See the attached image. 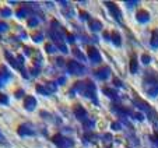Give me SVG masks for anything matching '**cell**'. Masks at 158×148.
Wrapping results in <instances>:
<instances>
[{
	"mask_svg": "<svg viewBox=\"0 0 158 148\" xmlns=\"http://www.w3.org/2000/svg\"><path fill=\"white\" fill-rule=\"evenodd\" d=\"M148 18H150V15H148V13H147L146 10H141V11H139V13H137V20H139V21H141V23H146Z\"/></svg>",
	"mask_w": 158,
	"mask_h": 148,
	"instance_id": "obj_6",
	"label": "cell"
},
{
	"mask_svg": "<svg viewBox=\"0 0 158 148\" xmlns=\"http://www.w3.org/2000/svg\"><path fill=\"white\" fill-rule=\"evenodd\" d=\"M69 67L73 70V73H74V74H80L81 71H83V67H81V64L76 63V62H71V63L69 64Z\"/></svg>",
	"mask_w": 158,
	"mask_h": 148,
	"instance_id": "obj_5",
	"label": "cell"
},
{
	"mask_svg": "<svg viewBox=\"0 0 158 148\" xmlns=\"http://www.w3.org/2000/svg\"><path fill=\"white\" fill-rule=\"evenodd\" d=\"M144 88L146 91L155 97L158 94V75L154 71H147L146 74V81H144Z\"/></svg>",
	"mask_w": 158,
	"mask_h": 148,
	"instance_id": "obj_1",
	"label": "cell"
},
{
	"mask_svg": "<svg viewBox=\"0 0 158 148\" xmlns=\"http://www.w3.org/2000/svg\"><path fill=\"white\" fill-rule=\"evenodd\" d=\"M130 70H132V73H136V71H137V62H136V59H132Z\"/></svg>",
	"mask_w": 158,
	"mask_h": 148,
	"instance_id": "obj_9",
	"label": "cell"
},
{
	"mask_svg": "<svg viewBox=\"0 0 158 148\" xmlns=\"http://www.w3.org/2000/svg\"><path fill=\"white\" fill-rule=\"evenodd\" d=\"M151 45H153L154 48H157V46H158V29L153 32V38H151Z\"/></svg>",
	"mask_w": 158,
	"mask_h": 148,
	"instance_id": "obj_7",
	"label": "cell"
},
{
	"mask_svg": "<svg viewBox=\"0 0 158 148\" xmlns=\"http://www.w3.org/2000/svg\"><path fill=\"white\" fill-rule=\"evenodd\" d=\"M88 55H90V59L94 62V63H98V62H101V56L98 53L97 49H94V48H90L88 49Z\"/></svg>",
	"mask_w": 158,
	"mask_h": 148,
	"instance_id": "obj_3",
	"label": "cell"
},
{
	"mask_svg": "<svg viewBox=\"0 0 158 148\" xmlns=\"http://www.w3.org/2000/svg\"><path fill=\"white\" fill-rule=\"evenodd\" d=\"M91 28H93L94 31H98V29L101 28V23H99V21H95V20H94V21H91Z\"/></svg>",
	"mask_w": 158,
	"mask_h": 148,
	"instance_id": "obj_8",
	"label": "cell"
},
{
	"mask_svg": "<svg viewBox=\"0 0 158 148\" xmlns=\"http://www.w3.org/2000/svg\"><path fill=\"white\" fill-rule=\"evenodd\" d=\"M143 62H144V63H148V62H150V57L147 55H143Z\"/></svg>",
	"mask_w": 158,
	"mask_h": 148,
	"instance_id": "obj_11",
	"label": "cell"
},
{
	"mask_svg": "<svg viewBox=\"0 0 158 148\" xmlns=\"http://www.w3.org/2000/svg\"><path fill=\"white\" fill-rule=\"evenodd\" d=\"M55 143L60 148H70L73 145V143L69 138H63V137H55Z\"/></svg>",
	"mask_w": 158,
	"mask_h": 148,
	"instance_id": "obj_2",
	"label": "cell"
},
{
	"mask_svg": "<svg viewBox=\"0 0 158 148\" xmlns=\"http://www.w3.org/2000/svg\"><path fill=\"white\" fill-rule=\"evenodd\" d=\"M107 4H108V7L111 9L112 14H113V15H116L118 21H121V20H122V17H121V11H119V9L116 7V4H113V3H107Z\"/></svg>",
	"mask_w": 158,
	"mask_h": 148,
	"instance_id": "obj_4",
	"label": "cell"
},
{
	"mask_svg": "<svg viewBox=\"0 0 158 148\" xmlns=\"http://www.w3.org/2000/svg\"><path fill=\"white\" fill-rule=\"evenodd\" d=\"M112 38H113L112 41L115 42L116 45H121V39H119V35H118V32H113V34H112Z\"/></svg>",
	"mask_w": 158,
	"mask_h": 148,
	"instance_id": "obj_10",
	"label": "cell"
}]
</instances>
